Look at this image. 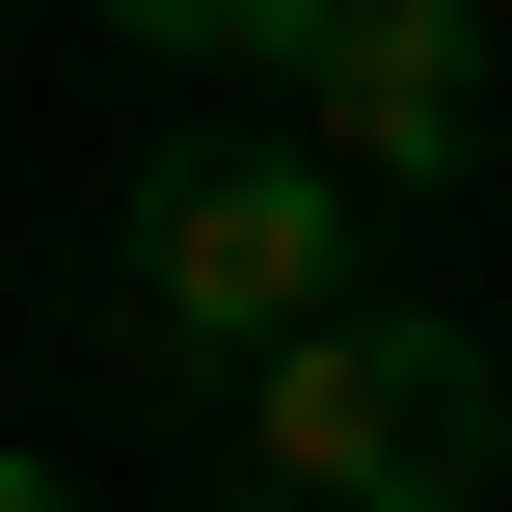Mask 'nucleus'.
<instances>
[{
	"label": "nucleus",
	"instance_id": "nucleus-1",
	"mask_svg": "<svg viewBox=\"0 0 512 512\" xmlns=\"http://www.w3.org/2000/svg\"><path fill=\"white\" fill-rule=\"evenodd\" d=\"M351 243H378V216H351L297 135H162V162L108 189V243H81V351L162 378V405H270L324 324H378Z\"/></svg>",
	"mask_w": 512,
	"mask_h": 512
},
{
	"label": "nucleus",
	"instance_id": "nucleus-2",
	"mask_svg": "<svg viewBox=\"0 0 512 512\" xmlns=\"http://www.w3.org/2000/svg\"><path fill=\"white\" fill-rule=\"evenodd\" d=\"M135 54H243L270 135H297L351 216L486 189V135H512V27L486 0H135Z\"/></svg>",
	"mask_w": 512,
	"mask_h": 512
},
{
	"label": "nucleus",
	"instance_id": "nucleus-3",
	"mask_svg": "<svg viewBox=\"0 0 512 512\" xmlns=\"http://www.w3.org/2000/svg\"><path fill=\"white\" fill-rule=\"evenodd\" d=\"M486 486H512V378H486V324H432V297L324 324L243 405V512H486Z\"/></svg>",
	"mask_w": 512,
	"mask_h": 512
},
{
	"label": "nucleus",
	"instance_id": "nucleus-4",
	"mask_svg": "<svg viewBox=\"0 0 512 512\" xmlns=\"http://www.w3.org/2000/svg\"><path fill=\"white\" fill-rule=\"evenodd\" d=\"M0 512H81V459H27V432H0Z\"/></svg>",
	"mask_w": 512,
	"mask_h": 512
}]
</instances>
